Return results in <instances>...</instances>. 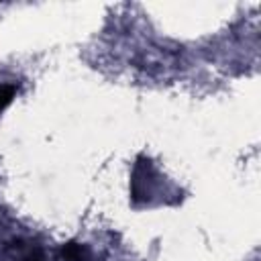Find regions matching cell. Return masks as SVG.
Masks as SVG:
<instances>
[{
  "label": "cell",
  "mask_w": 261,
  "mask_h": 261,
  "mask_svg": "<svg viewBox=\"0 0 261 261\" xmlns=\"http://www.w3.org/2000/svg\"><path fill=\"white\" fill-rule=\"evenodd\" d=\"M61 257L65 261H90V253H88V247L82 245V243H65L61 247Z\"/></svg>",
  "instance_id": "cell-2"
},
{
  "label": "cell",
  "mask_w": 261,
  "mask_h": 261,
  "mask_svg": "<svg viewBox=\"0 0 261 261\" xmlns=\"http://www.w3.org/2000/svg\"><path fill=\"white\" fill-rule=\"evenodd\" d=\"M153 184H155V173H153V165L149 159H139L135 163V169H133V177H130V196L135 202H141V200H147L151 190H153Z\"/></svg>",
  "instance_id": "cell-1"
},
{
  "label": "cell",
  "mask_w": 261,
  "mask_h": 261,
  "mask_svg": "<svg viewBox=\"0 0 261 261\" xmlns=\"http://www.w3.org/2000/svg\"><path fill=\"white\" fill-rule=\"evenodd\" d=\"M14 94H16V86H12V84H0V112L12 102Z\"/></svg>",
  "instance_id": "cell-3"
}]
</instances>
